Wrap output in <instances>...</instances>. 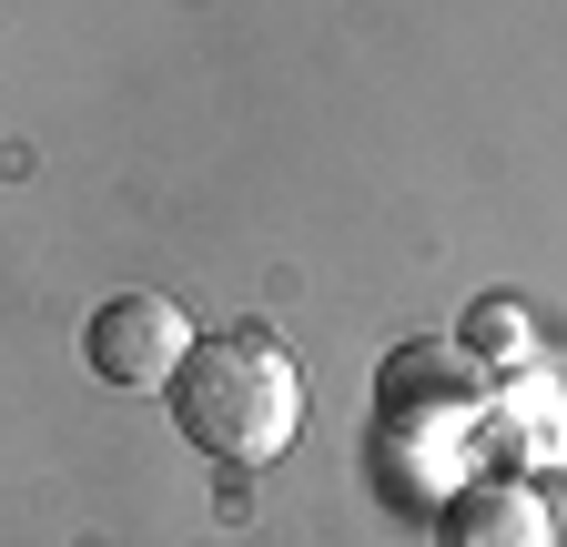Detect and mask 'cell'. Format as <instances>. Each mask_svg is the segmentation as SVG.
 <instances>
[{"label":"cell","instance_id":"obj_2","mask_svg":"<svg viewBox=\"0 0 567 547\" xmlns=\"http://www.w3.org/2000/svg\"><path fill=\"white\" fill-rule=\"evenodd\" d=\"M193 345H203V334H193V314L173 295H112L82 324V365L102 385H122V395H173V375H183Z\"/></svg>","mask_w":567,"mask_h":547},{"label":"cell","instance_id":"obj_6","mask_svg":"<svg viewBox=\"0 0 567 547\" xmlns=\"http://www.w3.org/2000/svg\"><path fill=\"white\" fill-rule=\"evenodd\" d=\"M456 345H466L476 365H486V355H527V324H517V305H507V295H486V305L466 314V334H456Z\"/></svg>","mask_w":567,"mask_h":547},{"label":"cell","instance_id":"obj_5","mask_svg":"<svg viewBox=\"0 0 567 547\" xmlns=\"http://www.w3.org/2000/svg\"><path fill=\"white\" fill-rule=\"evenodd\" d=\"M486 385H496V375H476L466 345H395L375 405H486Z\"/></svg>","mask_w":567,"mask_h":547},{"label":"cell","instance_id":"obj_4","mask_svg":"<svg viewBox=\"0 0 567 547\" xmlns=\"http://www.w3.org/2000/svg\"><path fill=\"white\" fill-rule=\"evenodd\" d=\"M486 436H496V456H517V466H567V395L537 365L496 375L486 385Z\"/></svg>","mask_w":567,"mask_h":547},{"label":"cell","instance_id":"obj_1","mask_svg":"<svg viewBox=\"0 0 567 547\" xmlns=\"http://www.w3.org/2000/svg\"><path fill=\"white\" fill-rule=\"evenodd\" d=\"M173 426L213 456V466H274L305 436V375L264 324H224L203 334L173 375Z\"/></svg>","mask_w":567,"mask_h":547},{"label":"cell","instance_id":"obj_3","mask_svg":"<svg viewBox=\"0 0 567 547\" xmlns=\"http://www.w3.org/2000/svg\"><path fill=\"white\" fill-rule=\"evenodd\" d=\"M436 547H557V517L537 476H466L436 507Z\"/></svg>","mask_w":567,"mask_h":547}]
</instances>
